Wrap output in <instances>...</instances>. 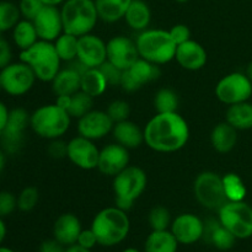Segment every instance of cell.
Returning <instances> with one entry per match:
<instances>
[{
  "instance_id": "obj_10",
  "label": "cell",
  "mask_w": 252,
  "mask_h": 252,
  "mask_svg": "<svg viewBox=\"0 0 252 252\" xmlns=\"http://www.w3.org/2000/svg\"><path fill=\"white\" fill-rule=\"evenodd\" d=\"M37 78L32 69L22 61L11 62L0 70L1 89L6 95L20 97L33 89Z\"/></svg>"
},
{
  "instance_id": "obj_38",
  "label": "cell",
  "mask_w": 252,
  "mask_h": 252,
  "mask_svg": "<svg viewBox=\"0 0 252 252\" xmlns=\"http://www.w3.org/2000/svg\"><path fill=\"white\" fill-rule=\"evenodd\" d=\"M172 217L169 209L164 206H155L148 214V223L152 230H166L171 225Z\"/></svg>"
},
{
  "instance_id": "obj_30",
  "label": "cell",
  "mask_w": 252,
  "mask_h": 252,
  "mask_svg": "<svg viewBox=\"0 0 252 252\" xmlns=\"http://www.w3.org/2000/svg\"><path fill=\"white\" fill-rule=\"evenodd\" d=\"M225 121L236 130L252 129V103L245 101L228 106Z\"/></svg>"
},
{
  "instance_id": "obj_59",
  "label": "cell",
  "mask_w": 252,
  "mask_h": 252,
  "mask_svg": "<svg viewBox=\"0 0 252 252\" xmlns=\"http://www.w3.org/2000/svg\"><path fill=\"white\" fill-rule=\"evenodd\" d=\"M2 91V89H1V83H0V93H1Z\"/></svg>"
},
{
  "instance_id": "obj_24",
  "label": "cell",
  "mask_w": 252,
  "mask_h": 252,
  "mask_svg": "<svg viewBox=\"0 0 252 252\" xmlns=\"http://www.w3.org/2000/svg\"><path fill=\"white\" fill-rule=\"evenodd\" d=\"M238 132L226 121L214 126L211 132V145L219 154L233 152L238 144Z\"/></svg>"
},
{
  "instance_id": "obj_13",
  "label": "cell",
  "mask_w": 252,
  "mask_h": 252,
  "mask_svg": "<svg viewBox=\"0 0 252 252\" xmlns=\"http://www.w3.org/2000/svg\"><path fill=\"white\" fill-rule=\"evenodd\" d=\"M160 75V65L138 58L129 69L123 71L120 86L126 93H135L147 84L158 80Z\"/></svg>"
},
{
  "instance_id": "obj_32",
  "label": "cell",
  "mask_w": 252,
  "mask_h": 252,
  "mask_svg": "<svg viewBox=\"0 0 252 252\" xmlns=\"http://www.w3.org/2000/svg\"><path fill=\"white\" fill-rule=\"evenodd\" d=\"M11 38L15 47L20 49V52L30 48L39 39L33 22L26 19H21L15 25L11 30Z\"/></svg>"
},
{
  "instance_id": "obj_50",
  "label": "cell",
  "mask_w": 252,
  "mask_h": 252,
  "mask_svg": "<svg viewBox=\"0 0 252 252\" xmlns=\"http://www.w3.org/2000/svg\"><path fill=\"white\" fill-rule=\"evenodd\" d=\"M6 235H7L6 223H5L4 218L0 217V245H2V243H4L5 239H6Z\"/></svg>"
},
{
  "instance_id": "obj_54",
  "label": "cell",
  "mask_w": 252,
  "mask_h": 252,
  "mask_svg": "<svg viewBox=\"0 0 252 252\" xmlns=\"http://www.w3.org/2000/svg\"><path fill=\"white\" fill-rule=\"evenodd\" d=\"M246 75L249 76V79H250L251 83H252V61L249 63L248 68H246Z\"/></svg>"
},
{
  "instance_id": "obj_52",
  "label": "cell",
  "mask_w": 252,
  "mask_h": 252,
  "mask_svg": "<svg viewBox=\"0 0 252 252\" xmlns=\"http://www.w3.org/2000/svg\"><path fill=\"white\" fill-rule=\"evenodd\" d=\"M6 155L7 154L4 152V150L0 149V177H1L2 172H4L5 166H6V160H7Z\"/></svg>"
},
{
  "instance_id": "obj_16",
  "label": "cell",
  "mask_w": 252,
  "mask_h": 252,
  "mask_svg": "<svg viewBox=\"0 0 252 252\" xmlns=\"http://www.w3.org/2000/svg\"><path fill=\"white\" fill-rule=\"evenodd\" d=\"M76 59L86 68H100L107 61V42L93 32L79 37Z\"/></svg>"
},
{
  "instance_id": "obj_18",
  "label": "cell",
  "mask_w": 252,
  "mask_h": 252,
  "mask_svg": "<svg viewBox=\"0 0 252 252\" xmlns=\"http://www.w3.org/2000/svg\"><path fill=\"white\" fill-rule=\"evenodd\" d=\"M139 58L135 41L127 36H115L107 41V61L120 68L127 70Z\"/></svg>"
},
{
  "instance_id": "obj_60",
  "label": "cell",
  "mask_w": 252,
  "mask_h": 252,
  "mask_svg": "<svg viewBox=\"0 0 252 252\" xmlns=\"http://www.w3.org/2000/svg\"><path fill=\"white\" fill-rule=\"evenodd\" d=\"M251 177H252V172H251Z\"/></svg>"
},
{
  "instance_id": "obj_28",
  "label": "cell",
  "mask_w": 252,
  "mask_h": 252,
  "mask_svg": "<svg viewBox=\"0 0 252 252\" xmlns=\"http://www.w3.org/2000/svg\"><path fill=\"white\" fill-rule=\"evenodd\" d=\"M98 19L106 24H115L125 19L132 0H94Z\"/></svg>"
},
{
  "instance_id": "obj_57",
  "label": "cell",
  "mask_w": 252,
  "mask_h": 252,
  "mask_svg": "<svg viewBox=\"0 0 252 252\" xmlns=\"http://www.w3.org/2000/svg\"><path fill=\"white\" fill-rule=\"evenodd\" d=\"M176 1L181 2V4H182V2H186V1H189V0H176Z\"/></svg>"
},
{
  "instance_id": "obj_44",
  "label": "cell",
  "mask_w": 252,
  "mask_h": 252,
  "mask_svg": "<svg viewBox=\"0 0 252 252\" xmlns=\"http://www.w3.org/2000/svg\"><path fill=\"white\" fill-rule=\"evenodd\" d=\"M47 152H48L49 157L53 158V159L56 160L64 159V158H66V152H68V143L64 142L62 138L49 140Z\"/></svg>"
},
{
  "instance_id": "obj_12",
  "label": "cell",
  "mask_w": 252,
  "mask_h": 252,
  "mask_svg": "<svg viewBox=\"0 0 252 252\" xmlns=\"http://www.w3.org/2000/svg\"><path fill=\"white\" fill-rule=\"evenodd\" d=\"M30 115L31 113L22 107L10 110L5 129L0 135L1 149L6 154H16L24 147L25 135L30 127Z\"/></svg>"
},
{
  "instance_id": "obj_7",
  "label": "cell",
  "mask_w": 252,
  "mask_h": 252,
  "mask_svg": "<svg viewBox=\"0 0 252 252\" xmlns=\"http://www.w3.org/2000/svg\"><path fill=\"white\" fill-rule=\"evenodd\" d=\"M61 12L64 32L76 37L91 33L100 20L94 0H65Z\"/></svg>"
},
{
  "instance_id": "obj_45",
  "label": "cell",
  "mask_w": 252,
  "mask_h": 252,
  "mask_svg": "<svg viewBox=\"0 0 252 252\" xmlns=\"http://www.w3.org/2000/svg\"><path fill=\"white\" fill-rule=\"evenodd\" d=\"M169 33L177 46L181 43H185V42H187L189 39H191V30H189V27L185 24L174 25V26L169 30Z\"/></svg>"
},
{
  "instance_id": "obj_53",
  "label": "cell",
  "mask_w": 252,
  "mask_h": 252,
  "mask_svg": "<svg viewBox=\"0 0 252 252\" xmlns=\"http://www.w3.org/2000/svg\"><path fill=\"white\" fill-rule=\"evenodd\" d=\"M43 2V5H47V6H62L65 0H41Z\"/></svg>"
},
{
  "instance_id": "obj_40",
  "label": "cell",
  "mask_w": 252,
  "mask_h": 252,
  "mask_svg": "<svg viewBox=\"0 0 252 252\" xmlns=\"http://www.w3.org/2000/svg\"><path fill=\"white\" fill-rule=\"evenodd\" d=\"M106 112L113 121V123L122 122V121L129 120L130 106L125 100H113L112 102L108 103Z\"/></svg>"
},
{
  "instance_id": "obj_8",
  "label": "cell",
  "mask_w": 252,
  "mask_h": 252,
  "mask_svg": "<svg viewBox=\"0 0 252 252\" xmlns=\"http://www.w3.org/2000/svg\"><path fill=\"white\" fill-rule=\"evenodd\" d=\"M196 201L208 211L218 212L228 202L223 186V177L214 171H202L193 181Z\"/></svg>"
},
{
  "instance_id": "obj_20",
  "label": "cell",
  "mask_w": 252,
  "mask_h": 252,
  "mask_svg": "<svg viewBox=\"0 0 252 252\" xmlns=\"http://www.w3.org/2000/svg\"><path fill=\"white\" fill-rule=\"evenodd\" d=\"M32 22L42 41L54 42L64 32L61 7L58 6L44 5Z\"/></svg>"
},
{
  "instance_id": "obj_21",
  "label": "cell",
  "mask_w": 252,
  "mask_h": 252,
  "mask_svg": "<svg viewBox=\"0 0 252 252\" xmlns=\"http://www.w3.org/2000/svg\"><path fill=\"white\" fill-rule=\"evenodd\" d=\"M175 61L185 70L197 71L206 66L208 62V53L199 42L189 39L185 43L177 46Z\"/></svg>"
},
{
  "instance_id": "obj_5",
  "label": "cell",
  "mask_w": 252,
  "mask_h": 252,
  "mask_svg": "<svg viewBox=\"0 0 252 252\" xmlns=\"http://www.w3.org/2000/svg\"><path fill=\"white\" fill-rule=\"evenodd\" d=\"M19 59L32 69L37 80L42 83H51L62 69V59L53 42L38 39L33 46L20 52Z\"/></svg>"
},
{
  "instance_id": "obj_9",
  "label": "cell",
  "mask_w": 252,
  "mask_h": 252,
  "mask_svg": "<svg viewBox=\"0 0 252 252\" xmlns=\"http://www.w3.org/2000/svg\"><path fill=\"white\" fill-rule=\"evenodd\" d=\"M218 220L238 240L252 236V206L245 201H228L218 211Z\"/></svg>"
},
{
  "instance_id": "obj_26",
  "label": "cell",
  "mask_w": 252,
  "mask_h": 252,
  "mask_svg": "<svg viewBox=\"0 0 252 252\" xmlns=\"http://www.w3.org/2000/svg\"><path fill=\"white\" fill-rule=\"evenodd\" d=\"M81 74L69 65L68 68L61 69L59 73L51 81L52 90L57 96L68 95L71 96L80 91Z\"/></svg>"
},
{
  "instance_id": "obj_4",
  "label": "cell",
  "mask_w": 252,
  "mask_h": 252,
  "mask_svg": "<svg viewBox=\"0 0 252 252\" xmlns=\"http://www.w3.org/2000/svg\"><path fill=\"white\" fill-rule=\"evenodd\" d=\"M70 115L56 102L39 106L30 115L32 132L47 140L63 137L70 128Z\"/></svg>"
},
{
  "instance_id": "obj_49",
  "label": "cell",
  "mask_w": 252,
  "mask_h": 252,
  "mask_svg": "<svg viewBox=\"0 0 252 252\" xmlns=\"http://www.w3.org/2000/svg\"><path fill=\"white\" fill-rule=\"evenodd\" d=\"M10 110L6 106V103L4 101L0 100V135L2 134L5 129V126L7 123V118H9Z\"/></svg>"
},
{
  "instance_id": "obj_11",
  "label": "cell",
  "mask_w": 252,
  "mask_h": 252,
  "mask_svg": "<svg viewBox=\"0 0 252 252\" xmlns=\"http://www.w3.org/2000/svg\"><path fill=\"white\" fill-rule=\"evenodd\" d=\"M214 93L217 98L226 106L245 102L252 96V83L246 73L233 71L217 83Z\"/></svg>"
},
{
  "instance_id": "obj_48",
  "label": "cell",
  "mask_w": 252,
  "mask_h": 252,
  "mask_svg": "<svg viewBox=\"0 0 252 252\" xmlns=\"http://www.w3.org/2000/svg\"><path fill=\"white\" fill-rule=\"evenodd\" d=\"M65 251V246L62 245L59 241L56 239H47V240L42 241L41 245L38 248V252H64Z\"/></svg>"
},
{
  "instance_id": "obj_41",
  "label": "cell",
  "mask_w": 252,
  "mask_h": 252,
  "mask_svg": "<svg viewBox=\"0 0 252 252\" xmlns=\"http://www.w3.org/2000/svg\"><path fill=\"white\" fill-rule=\"evenodd\" d=\"M17 209V196L12 192L2 189L0 191V217H10Z\"/></svg>"
},
{
  "instance_id": "obj_43",
  "label": "cell",
  "mask_w": 252,
  "mask_h": 252,
  "mask_svg": "<svg viewBox=\"0 0 252 252\" xmlns=\"http://www.w3.org/2000/svg\"><path fill=\"white\" fill-rule=\"evenodd\" d=\"M100 70L102 71V74L105 75L106 80H107L108 85L110 86H120L121 79H122L123 70H121L120 68H117L116 65H113L112 63H110L108 61H106L102 65L100 66Z\"/></svg>"
},
{
  "instance_id": "obj_3",
  "label": "cell",
  "mask_w": 252,
  "mask_h": 252,
  "mask_svg": "<svg viewBox=\"0 0 252 252\" xmlns=\"http://www.w3.org/2000/svg\"><path fill=\"white\" fill-rule=\"evenodd\" d=\"M139 58L164 65L174 61L176 56L177 44L171 38L169 30L147 29L139 32L135 38Z\"/></svg>"
},
{
  "instance_id": "obj_56",
  "label": "cell",
  "mask_w": 252,
  "mask_h": 252,
  "mask_svg": "<svg viewBox=\"0 0 252 252\" xmlns=\"http://www.w3.org/2000/svg\"><path fill=\"white\" fill-rule=\"evenodd\" d=\"M122 252H140V251L135 248H127V249H125Z\"/></svg>"
},
{
  "instance_id": "obj_22",
  "label": "cell",
  "mask_w": 252,
  "mask_h": 252,
  "mask_svg": "<svg viewBox=\"0 0 252 252\" xmlns=\"http://www.w3.org/2000/svg\"><path fill=\"white\" fill-rule=\"evenodd\" d=\"M83 225L78 216L74 213H63L56 219L53 224V238L66 246L76 244Z\"/></svg>"
},
{
  "instance_id": "obj_17",
  "label": "cell",
  "mask_w": 252,
  "mask_h": 252,
  "mask_svg": "<svg viewBox=\"0 0 252 252\" xmlns=\"http://www.w3.org/2000/svg\"><path fill=\"white\" fill-rule=\"evenodd\" d=\"M113 126L115 123L106 111L93 108L90 112L79 118L76 129H78L79 135L96 142V140L102 139L107 134L112 133Z\"/></svg>"
},
{
  "instance_id": "obj_31",
  "label": "cell",
  "mask_w": 252,
  "mask_h": 252,
  "mask_svg": "<svg viewBox=\"0 0 252 252\" xmlns=\"http://www.w3.org/2000/svg\"><path fill=\"white\" fill-rule=\"evenodd\" d=\"M108 83L100 68H88L81 74L80 90L96 98L102 96L108 88Z\"/></svg>"
},
{
  "instance_id": "obj_1",
  "label": "cell",
  "mask_w": 252,
  "mask_h": 252,
  "mask_svg": "<svg viewBox=\"0 0 252 252\" xmlns=\"http://www.w3.org/2000/svg\"><path fill=\"white\" fill-rule=\"evenodd\" d=\"M144 129V144L155 153L171 154L184 149L189 140V126L179 112L157 113Z\"/></svg>"
},
{
  "instance_id": "obj_2",
  "label": "cell",
  "mask_w": 252,
  "mask_h": 252,
  "mask_svg": "<svg viewBox=\"0 0 252 252\" xmlns=\"http://www.w3.org/2000/svg\"><path fill=\"white\" fill-rule=\"evenodd\" d=\"M91 229L100 246L113 248L127 239L130 231V219L127 212L118 207H107L95 214Z\"/></svg>"
},
{
  "instance_id": "obj_42",
  "label": "cell",
  "mask_w": 252,
  "mask_h": 252,
  "mask_svg": "<svg viewBox=\"0 0 252 252\" xmlns=\"http://www.w3.org/2000/svg\"><path fill=\"white\" fill-rule=\"evenodd\" d=\"M17 5H19L20 14H21L22 19L31 20V21L41 11L42 7L44 6L41 0H20Z\"/></svg>"
},
{
  "instance_id": "obj_58",
  "label": "cell",
  "mask_w": 252,
  "mask_h": 252,
  "mask_svg": "<svg viewBox=\"0 0 252 252\" xmlns=\"http://www.w3.org/2000/svg\"><path fill=\"white\" fill-rule=\"evenodd\" d=\"M2 34H4V33H2V32H1V31H0V41H1V39H2V38H4V37H2Z\"/></svg>"
},
{
  "instance_id": "obj_33",
  "label": "cell",
  "mask_w": 252,
  "mask_h": 252,
  "mask_svg": "<svg viewBox=\"0 0 252 252\" xmlns=\"http://www.w3.org/2000/svg\"><path fill=\"white\" fill-rule=\"evenodd\" d=\"M221 177H223V186L226 199L230 202L245 201L248 189L243 179L235 172H228Z\"/></svg>"
},
{
  "instance_id": "obj_19",
  "label": "cell",
  "mask_w": 252,
  "mask_h": 252,
  "mask_svg": "<svg viewBox=\"0 0 252 252\" xmlns=\"http://www.w3.org/2000/svg\"><path fill=\"white\" fill-rule=\"evenodd\" d=\"M130 155L127 148L118 143H110L100 149L97 170L105 176L115 177L129 165Z\"/></svg>"
},
{
  "instance_id": "obj_14",
  "label": "cell",
  "mask_w": 252,
  "mask_h": 252,
  "mask_svg": "<svg viewBox=\"0 0 252 252\" xmlns=\"http://www.w3.org/2000/svg\"><path fill=\"white\" fill-rule=\"evenodd\" d=\"M98 157H100V149L94 140L76 135L68 142L66 158L79 169L86 171L97 169Z\"/></svg>"
},
{
  "instance_id": "obj_47",
  "label": "cell",
  "mask_w": 252,
  "mask_h": 252,
  "mask_svg": "<svg viewBox=\"0 0 252 252\" xmlns=\"http://www.w3.org/2000/svg\"><path fill=\"white\" fill-rule=\"evenodd\" d=\"M12 62V47L5 38L0 41V70Z\"/></svg>"
},
{
  "instance_id": "obj_27",
  "label": "cell",
  "mask_w": 252,
  "mask_h": 252,
  "mask_svg": "<svg viewBox=\"0 0 252 252\" xmlns=\"http://www.w3.org/2000/svg\"><path fill=\"white\" fill-rule=\"evenodd\" d=\"M123 20L133 31L139 33L149 29L152 22V10L144 0H132Z\"/></svg>"
},
{
  "instance_id": "obj_39",
  "label": "cell",
  "mask_w": 252,
  "mask_h": 252,
  "mask_svg": "<svg viewBox=\"0 0 252 252\" xmlns=\"http://www.w3.org/2000/svg\"><path fill=\"white\" fill-rule=\"evenodd\" d=\"M39 201V191L34 186H26L17 194V211L29 213L33 211Z\"/></svg>"
},
{
  "instance_id": "obj_51",
  "label": "cell",
  "mask_w": 252,
  "mask_h": 252,
  "mask_svg": "<svg viewBox=\"0 0 252 252\" xmlns=\"http://www.w3.org/2000/svg\"><path fill=\"white\" fill-rule=\"evenodd\" d=\"M64 252H93V251L89 250V249L81 248V246L78 245V244H74V245L66 246L65 251Z\"/></svg>"
},
{
  "instance_id": "obj_55",
  "label": "cell",
  "mask_w": 252,
  "mask_h": 252,
  "mask_svg": "<svg viewBox=\"0 0 252 252\" xmlns=\"http://www.w3.org/2000/svg\"><path fill=\"white\" fill-rule=\"evenodd\" d=\"M0 252H16V251L11 248H7V246L0 245Z\"/></svg>"
},
{
  "instance_id": "obj_37",
  "label": "cell",
  "mask_w": 252,
  "mask_h": 252,
  "mask_svg": "<svg viewBox=\"0 0 252 252\" xmlns=\"http://www.w3.org/2000/svg\"><path fill=\"white\" fill-rule=\"evenodd\" d=\"M94 108V97L85 94L84 91H78L74 95L70 96V103L68 107V113L71 118L83 117L88 112H90Z\"/></svg>"
},
{
  "instance_id": "obj_36",
  "label": "cell",
  "mask_w": 252,
  "mask_h": 252,
  "mask_svg": "<svg viewBox=\"0 0 252 252\" xmlns=\"http://www.w3.org/2000/svg\"><path fill=\"white\" fill-rule=\"evenodd\" d=\"M21 19L19 5L10 0H0V31L2 33L11 31Z\"/></svg>"
},
{
  "instance_id": "obj_29",
  "label": "cell",
  "mask_w": 252,
  "mask_h": 252,
  "mask_svg": "<svg viewBox=\"0 0 252 252\" xmlns=\"http://www.w3.org/2000/svg\"><path fill=\"white\" fill-rule=\"evenodd\" d=\"M179 241L170 229L152 230L144 243V252H177Z\"/></svg>"
},
{
  "instance_id": "obj_6",
  "label": "cell",
  "mask_w": 252,
  "mask_h": 252,
  "mask_svg": "<svg viewBox=\"0 0 252 252\" xmlns=\"http://www.w3.org/2000/svg\"><path fill=\"white\" fill-rule=\"evenodd\" d=\"M148 186L147 172L137 165H128L113 177L112 189L116 207L128 212L142 197Z\"/></svg>"
},
{
  "instance_id": "obj_25",
  "label": "cell",
  "mask_w": 252,
  "mask_h": 252,
  "mask_svg": "<svg viewBox=\"0 0 252 252\" xmlns=\"http://www.w3.org/2000/svg\"><path fill=\"white\" fill-rule=\"evenodd\" d=\"M204 238L219 251H229L235 246L238 239L219 223L218 218L206 221Z\"/></svg>"
},
{
  "instance_id": "obj_35",
  "label": "cell",
  "mask_w": 252,
  "mask_h": 252,
  "mask_svg": "<svg viewBox=\"0 0 252 252\" xmlns=\"http://www.w3.org/2000/svg\"><path fill=\"white\" fill-rule=\"evenodd\" d=\"M179 103V96L170 88L159 89L154 96V108L157 113L177 112Z\"/></svg>"
},
{
  "instance_id": "obj_15",
  "label": "cell",
  "mask_w": 252,
  "mask_h": 252,
  "mask_svg": "<svg viewBox=\"0 0 252 252\" xmlns=\"http://www.w3.org/2000/svg\"><path fill=\"white\" fill-rule=\"evenodd\" d=\"M170 230L180 245H193L204 238L206 221L193 213H181L172 219Z\"/></svg>"
},
{
  "instance_id": "obj_34",
  "label": "cell",
  "mask_w": 252,
  "mask_h": 252,
  "mask_svg": "<svg viewBox=\"0 0 252 252\" xmlns=\"http://www.w3.org/2000/svg\"><path fill=\"white\" fill-rule=\"evenodd\" d=\"M78 41L79 37L63 32L53 42L57 53H58L62 62H68V63H70V62L75 61L78 58Z\"/></svg>"
},
{
  "instance_id": "obj_23",
  "label": "cell",
  "mask_w": 252,
  "mask_h": 252,
  "mask_svg": "<svg viewBox=\"0 0 252 252\" xmlns=\"http://www.w3.org/2000/svg\"><path fill=\"white\" fill-rule=\"evenodd\" d=\"M112 135L116 143L127 148L128 150L137 149L144 144V129L130 120L115 123Z\"/></svg>"
},
{
  "instance_id": "obj_46",
  "label": "cell",
  "mask_w": 252,
  "mask_h": 252,
  "mask_svg": "<svg viewBox=\"0 0 252 252\" xmlns=\"http://www.w3.org/2000/svg\"><path fill=\"white\" fill-rule=\"evenodd\" d=\"M78 245H80L81 248L89 249V250H93L96 245H98L97 238H96L95 233L93 231V229H83L79 235L78 241H76Z\"/></svg>"
}]
</instances>
